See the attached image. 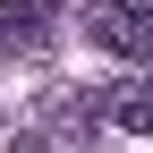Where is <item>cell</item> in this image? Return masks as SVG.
Here are the masks:
<instances>
[{
  "mask_svg": "<svg viewBox=\"0 0 153 153\" xmlns=\"http://www.w3.org/2000/svg\"><path fill=\"white\" fill-rule=\"evenodd\" d=\"M60 0H0V51H43Z\"/></svg>",
  "mask_w": 153,
  "mask_h": 153,
  "instance_id": "1",
  "label": "cell"
},
{
  "mask_svg": "<svg viewBox=\"0 0 153 153\" xmlns=\"http://www.w3.org/2000/svg\"><path fill=\"white\" fill-rule=\"evenodd\" d=\"M85 34L102 51H119V60H153V17H128V9H111V0H102V17H85Z\"/></svg>",
  "mask_w": 153,
  "mask_h": 153,
  "instance_id": "2",
  "label": "cell"
},
{
  "mask_svg": "<svg viewBox=\"0 0 153 153\" xmlns=\"http://www.w3.org/2000/svg\"><path fill=\"white\" fill-rule=\"evenodd\" d=\"M111 128L119 136H153V85H111Z\"/></svg>",
  "mask_w": 153,
  "mask_h": 153,
  "instance_id": "3",
  "label": "cell"
},
{
  "mask_svg": "<svg viewBox=\"0 0 153 153\" xmlns=\"http://www.w3.org/2000/svg\"><path fill=\"white\" fill-rule=\"evenodd\" d=\"M51 119H60V128H85V136H94V128L111 119V94H60V102H51Z\"/></svg>",
  "mask_w": 153,
  "mask_h": 153,
  "instance_id": "4",
  "label": "cell"
},
{
  "mask_svg": "<svg viewBox=\"0 0 153 153\" xmlns=\"http://www.w3.org/2000/svg\"><path fill=\"white\" fill-rule=\"evenodd\" d=\"M9 153H51V136H43V128H26V136H17Z\"/></svg>",
  "mask_w": 153,
  "mask_h": 153,
  "instance_id": "5",
  "label": "cell"
},
{
  "mask_svg": "<svg viewBox=\"0 0 153 153\" xmlns=\"http://www.w3.org/2000/svg\"><path fill=\"white\" fill-rule=\"evenodd\" d=\"M111 9H128V17H153V0H111Z\"/></svg>",
  "mask_w": 153,
  "mask_h": 153,
  "instance_id": "6",
  "label": "cell"
}]
</instances>
